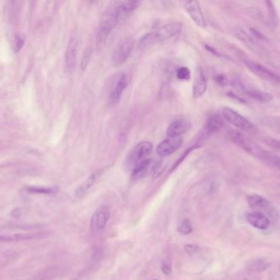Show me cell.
<instances>
[{
  "label": "cell",
  "mask_w": 280,
  "mask_h": 280,
  "mask_svg": "<svg viewBox=\"0 0 280 280\" xmlns=\"http://www.w3.org/2000/svg\"><path fill=\"white\" fill-rule=\"evenodd\" d=\"M120 21L121 18L116 2L107 8L101 18L100 25L98 27V34L96 37V46L98 51L103 49L109 35L116 27V25L119 23Z\"/></svg>",
  "instance_id": "6da1fadb"
},
{
  "label": "cell",
  "mask_w": 280,
  "mask_h": 280,
  "mask_svg": "<svg viewBox=\"0 0 280 280\" xmlns=\"http://www.w3.org/2000/svg\"><path fill=\"white\" fill-rule=\"evenodd\" d=\"M181 28L182 24L180 22H171L163 25L154 32H149L143 35V37L140 39V46L141 47H147L168 40L170 38L178 35L181 31Z\"/></svg>",
  "instance_id": "7a4b0ae2"
},
{
  "label": "cell",
  "mask_w": 280,
  "mask_h": 280,
  "mask_svg": "<svg viewBox=\"0 0 280 280\" xmlns=\"http://www.w3.org/2000/svg\"><path fill=\"white\" fill-rule=\"evenodd\" d=\"M228 136L233 144L243 149L245 152L256 159L262 161L264 160V156L266 155V150L262 149L259 145L254 142L253 140L249 138V136L237 130H230L228 132Z\"/></svg>",
  "instance_id": "3957f363"
},
{
  "label": "cell",
  "mask_w": 280,
  "mask_h": 280,
  "mask_svg": "<svg viewBox=\"0 0 280 280\" xmlns=\"http://www.w3.org/2000/svg\"><path fill=\"white\" fill-rule=\"evenodd\" d=\"M135 46L134 39L126 37L120 40L111 53V63L114 67H120L125 63L130 57Z\"/></svg>",
  "instance_id": "277c9868"
},
{
  "label": "cell",
  "mask_w": 280,
  "mask_h": 280,
  "mask_svg": "<svg viewBox=\"0 0 280 280\" xmlns=\"http://www.w3.org/2000/svg\"><path fill=\"white\" fill-rule=\"evenodd\" d=\"M153 149L154 147L151 142H142L138 143L127 156V165L130 168H134L140 162L149 159L153 153Z\"/></svg>",
  "instance_id": "5b68a950"
},
{
  "label": "cell",
  "mask_w": 280,
  "mask_h": 280,
  "mask_svg": "<svg viewBox=\"0 0 280 280\" xmlns=\"http://www.w3.org/2000/svg\"><path fill=\"white\" fill-rule=\"evenodd\" d=\"M243 63L253 74L256 75V77H258L262 80L270 82L280 83V76L275 74V72H272L264 65L250 59H243Z\"/></svg>",
  "instance_id": "8992f818"
},
{
  "label": "cell",
  "mask_w": 280,
  "mask_h": 280,
  "mask_svg": "<svg viewBox=\"0 0 280 280\" xmlns=\"http://www.w3.org/2000/svg\"><path fill=\"white\" fill-rule=\"evenodd\" d=\"M222 114L225 120L241 131L251 132L255 129L253 124L249 119L242 116L235 110L225 107L223 109Z\"/></svg>",
  "instance_id": "52a82bcc"
},
{
  "label": "cell",
  "mask_w": 280,
  "mask_h": 280,
  "mask_svg": "<svg viewBox=\"0 0 280 280\" xmlns=\"http://www.w3.org/2000/svg\"><path fill=\"white\" fill-rule=\"evenodd\" d=\"M110 215L111 211L109 206H100L94 211L90 220V229L93 233L103 232L110 219Z\"/></svg>",
  "instance_id": "ba28073f"
},
{
  "label": "cell",
  "mask_w": 280,
  "mask_h": 280,
  "mask_svg": "<svg viewBox=\"0 0 280 280\" xmlns=\"http://www.w3.org/2000/svg\"><path fill=\"white\" fill-rule=\"evenodd\" d=\"M127 86V78L124 73H119L116 75L111 82L109 100L111 104H115L119 102L123 91Z\"/></svg>",
  "instance_id": "9c48e42d"
},
{
  "label": "cell",
  "mask_w": 280,
  "mask_h": 280,
  "mask_svg": "<svg viewBox=\"0 0 280 280\" xmlns=\"http://www.w3.org/2000/svg\"><path fill=\"white\" fill-rule=\"evenodd\" d=\"M183 144V139L179 137H169L161 142L156 147V153L161 157H166L175 152Z\"/></svg>",
  "instance_id": "30bf717a"
},
{
  "label": "cell",
  "mask_w": 280,
  "mask_h": 280,
  "mask_svg": "<svg viewBox=\"0 0 280 280\" xmlns=\"http://www.w3.org/2000/svg\"><path fill=\"white\" fill-rule=\"evenodd\" d=\"M224 125V122L221 117L218 115H212L206 119L204 125L203 130L202 132L201 137L205 139L211 137L212 135L219 132Z\"/></svg>",
  "instance_id": "8fae6325"
},
{
  "label": "cell",
  "mask_w": 280,
  "mask_h": 280,
  "mask_svg": "<svg viewBox=\"0 0 280 280\" xmlns=\"http://www.w3.org/2000/svg\"><path fill=\"white\" fill-rule=\"evenodd\" d=\"M185 9L188 12V15L190 16L192 20L198 25V27H202V28L206 27V20L204 17L199 2L198 1L186 2Z\"/></svg>",
  "instance_id": "7c38bea8"
},
{
  "label": "cell",
  "mask_w": 280,
  "mask_h": 280,
  "mask_svg": "<svg viewBox=\"0 0 280 280\" xmlns=\"http://www.w3.org/2000/svg\"><path fill=\"white\" fill-rule=\"evenodd\" d=\"M239 90L243 92L244 95H246L248 97L251 99H255L256 101L262 102V103H267L271 101L274 99V96L269 92L261 91L258 89L250 88L246 85H243L241 83H237Z\"/></svg>",
  "instance_id": "4fadbf2b"
},
{
  "label": "cell",
  "mask_w": 280,
  "mask_h": 280,
  "mask_svg": "<svg viewBox=\"0 0 280 280\" xmlns=\"http://www.w3.org/2000/svg\"><path fill=\"white\" fill-rule=\"evenodd\" d=\"M191 123L186 118H177L173 121L167 128V136L169 137H179L190 129Z\"/></svg>",
  "instance_id": "5bb4252c"
},
{
  "label": "cell",
  "mask_w": 280,
  "mask_h": 280,
  "mask_svg": "<svg viewBox=\"0 0 280 280\" xmlns=\"http://www.w3.org/2000/svg\"><path fill=\"white\" fill-rule=\"evenodd\" d=\"M247 221L257 230H265L270 227V220L264 214L260 211H253L247 214Z\"/></svg>",
  "instance_id": "9a60e30c"
},
{
  "label": "cell",
  "mask_w": 280,
  "mask_h": 280,
  "mask_svg": "<svg viewBox=\"0 0 280 280\" xmlns=\"http://www.w3.org/2000/svg\"><path fill=\"white\" fill-rule=\"evenodd\" d=\"M206 78L203 70L198 66L196 69L194 82H193V95L194 98L202 96L206 91Z\"/></svg>",
  "instance_id": "2e32d148"
},
{
  "label": "cell",
  "mask_w": 280,
  "mask_h": 280,
  "mask_svg": "<svg viewBox=\"0 0 280 280\" xmlns=\"http://www.w3.org/2000/svg\"><path fill=\"white\" fill-rule=\"evenodd\" d=\"M78 39L77 37L71 38L66 51V65L68 69H72L77 62V52H78Z\"/></svg>",
  "instance_id": "e0dca14e"
},
{
  "label": "cell",
  "mask_w": 280,
  "mask_h": 280,
  "mask_svg": "<svg viewBox=\"0 0 280 280\" xmlns=\"http://www.w3.org/2000/svg\"><path fill=\"white\" fill-rule=\"evenodd\" d=\"M37 237L38 234L35 232H0V241L3 242L31 240Z\"/></svg>",
  "instance_id": "ac0fdd59"
},
{
  "label": "cell",
  "mask_w": 280,
  "mask_h": 280,
  "mask_svg": "<svg viewBox=\"0 0 280 280\" xmlns=\"http://www.w3.org/2000/svg\"><path fill=\"white\" fill-rule=\"evenodd\" d=\"M140 5V1L117 2V8H118V13H119L121 20L125 18L129 14L134 12Z\"/></svg>",
  "instance_id": "d6986e66"
},
{
  "label": "cell",
  "mask_w": 280,
  "mask_h": 280,
  "mask_svg": "<svg viewBox=\"0 0 280 280\" xmlns=\"http://www.w3.org/2000/svg\"><path fill=\"white\" fill-rule=\"evenodd\" d=\"M247 202L253 209H266L269 206L268 200L256 193L248 196Z\"/></svg>",
  "instance_id": "ffe728a7"
},
{
  "label": "cell",
  "mask_w": 280,
  "mask_h": 280,
  "mask_svg": "<svg viewBox=\"0 0 280 280\" xmlns=\"http://www.w3.org/2000/svg\"><path fill=\"white\" fill-rule=\"evenodd\" d=\"M151 159L143 160L140 164H138L132 168V179L134 180H139L145 176L148 172V168L150 167Z\"/></svg>",
  "instance_id": "44dd1931"
},
{
  "label": "cell",
  "mask_w": 280,
  "mask_h": 280,
  "mask_svg": "<svg viewBox=\"0 0 280 280\" xmlns=\"http://www.w3.org/2000/svg\"><path fill=\"white\" fill-rule=\"evenodd\" d=\"M99 175H100V172H99V171H97L95 173L91 174V175L88 178L87 180H85V182L77 190L76 195H77L78 198H81L83 195H85L86 192L90 189V187H92L93 185L95 183Z\"/></svg>",
  "instance_id": "7402d4cb"
},
{
  "label": "cell",
  "mask_w": 280,
  "mask_h": 280,
  "mask_svg": "<svg viewBox=\"0 0 280 280\" xmlns=\"http://www.w3.org/2000/svg\"><path fill=\"white\" fill-rule=\"evenodd\" d=\"M27 190L29 192L36 194H53L58 192V188L54 187H28Z\"/></svg>",
  "instance_id": "603a6c76"
},
{
  "label": "cell",
  "mask_w": 280,
  "mask_h": 280,
  "mask_svg": "<svg viewBox=\"0 0 280 280\" xmlns=\"http://www.w3.org/2000/svg\"><path fill=\"white\" fill-rule=\"evenodd\" d=\"M268 8V13H269V19H270V25L273 28L277 27L278 25V16L275 11V7L273 5V3L270 1H266L265 2Z\"/></svg>",
  "instance_id": "cb8c5ba5"
},
{
  "label": "cell",
  "mask_w": 280,
  "mask_h": 280,
  "mask_svg": "<svg viewBox=\"0 0 280 280\" xmlns=\"http://www.w3.org/2000/svg\"><path fill=\"white\" fill-rule=\"evenodd\" d=\"M263 161L266 164H269L270 165L274 166L275 168H279L280 170V156L279 155L267 151Z\"/></svg>",
  "instance_id": "d4e9b609"
},
{
  "label": "cell",
  "mask_w": 280,
  "mask_h": 280,
  "mask_svg": "<svg viewBox=\"0 0 280 280\" xmlns=\"http://www.w3.org/2000/svg\"><path fill=\"white\" fill-rule=\"evenodd\" d=\"M178 231L183 235H188L193 232V227L191 225L190 221L188 219H184L180 224Z\"/></svg>",
  "instance_id": "484cf974"
},
{
  "label": "cell",
  "mask_w": 280,
  "mask_h": 280,
  "mask_svg": "<svg viewBox=\"0 0 280 280\" xmlns=\"http://www.w3.org/2000/svg\"><path fill=\"white\" fill-rule=\"evenodd\" d=\"M176 78L180 81H188L190 79V71L188 67H179L176 71Z\"/></svg>",
  "instance_id": "4316f807"
},
{
  "label": "cell",
  "mask_w": 280,
  "mask_h": 280,
  "mask_svg": "<svg viewBox=\"0 0 280 280\" xmlns=\"http://www.w3.org/2000/svg\"><path fill=\"white\" fill-rule=\"evenodd\" d=\"M90 57H91V51L90 49H86L84 55H83L82 59H81V64H80V67L82 71H85L87 67L88 64L90 63Z\"/></svg>",
  "instance_id": "83f0119b"
},
{
  "label": "cell",
  "mask_w": 280,
  "mask_h": 280,
  "mask_svg": "<svg viewBox=\"0 0 280 280\" xmlns=\"http://www.w3.org/2000/svg\"><path fill=\"white\" fill-rule=\"evenodd\" d=\"M264 142L273 149L280 151V141H278L276 139L266 138L264 139Z\"/></svg>",
  "instance_id": "f1b7e54d"
},
{
  "label": "cell",
  "mask_w": 280,
  "mask_h": 280,
  "mask_svg": "<svg viewBox=\"0 0 280 280\" xmlns=\"http://www.w3.org/2000/svg\"><path fill=\"white\" fill-rule=\"evenodd\" d=\"M161 271L164 273L165 275H170L172 273V267L171 262L168 261H165L161 264Z\"/></svg>",
  "instance_id": "f546056e"
},
{
  "label": "cell",
  "mask_w": 280,
  "mask_h": 280,
  "mask_svg": "<svg viewBox=\"0 0 280 280\" xmlns=\"http://www.w3.org/2000/svg\"><path fill=\"white\" fill-rule=\"evenodd\" d=\"M24 40L23 39H21L20 36H16L15 38V40H14V49L15 52H18L21 48H22V46H24Z\"/></svg>",
  "instance_id": "4dcf8cb0"
},
{
  "label": "cell",
  "mask_w": 280,
  "mask_h": 280,
  "mask_svg": "<svg viewBox=\"0 0 280 280\" xmlns=\"http://www.w3.org/2000/svg\"><path fill=\"white\" fill-rule=\"evenodd\" d=\"M185 250L187 251L188 254H194L197 252L198 250V246L192 245V244H187V245L185 246Z\"/></svg>",
  "instance_id": "1f68e13d"
},
{
  "label": "cell",
  "mask_w": 280,
  "mask_h": 280,
  "mask_svg": "<svg viewBox=\"0 0 280 280\" xmlns=\"http://www.w3.org/2000/svg\"><path fill=\"white\" fill-rule=\"evenodd\" d=\"M251 32L252 33V35L255 36V37L257 38V39H260V40H266V37L264 36V35H262L261 32H258L257 30L254 29V28H251Z\"/></svg>",
  "instance_id": "d6a6232c"
},
{
  "label": "cell",
  "mask_w": 280,
  "mask_h": 280,
  "mask_svg": "<svg viewBox=\"0 0 280 280\" xmlns=\"http://www.w3.org/2000/svg\"><path fill=\"white\" fill-rule=\"evenodd\" d=\"M217 82H218L219 83V84H222L223 85V84H224V82H225V77H224L223 75H219V76H218V77H217Z\"/></svg>",
  "instance_id": "836d02e7"
},
{
  "label": "cell",
  "mask_w": 280,
  "mask_h": 280,
  "mask_svg": "<svg viewBox=\"0 0 280 280\" xmlns=\"http://www.w3.org/2000/svg\"></svg>",
  "instance_id": "e575fe53"
}]
</instances>
